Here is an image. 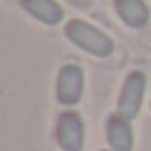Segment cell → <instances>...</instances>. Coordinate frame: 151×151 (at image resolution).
<instances>
[{"mask_svg": "<svg viewBox=\"0 0 151 151\" xmlns=\"http://www.w3.org/2000/svg\"><path fill=\"white\" fill-rule=\"evenodd\" d=\"M149 109H151V102H149Z\"/></svg>", "mask_w": 151, "mask_h": 151, "instance_id": "cell-8", "label": "cell"}, {"mask_svg": "<svg viewBox=\"0 0 151 151\" xmlns=\"http://www.w3.org/2000/svg\"><path fill=\"white\" fill-rule=\"evenodd\" d=\"M65 36L69 42H73L76 47H80L82 51L91 53L96 58H109L113 53V40L102 33L98 27L85 22L80 18H71L65 24Z\"/></svg>", "mask_w": 151, "mask_h": 151, "instance_id": "cell-1", "label": "cell"}, {"mask_svg": "<svg viewBox=\"0 0 151 151\" xmlns=\"http://www.w3.org/2000/svg\"><path fill=\"white\" fill-rule=\"evenodd\" d=\"M113 7H116V14L120 16V20L131 29H142L149 22L151 14L145 0H113Z\"/></svg>", "mask_w": 151, "mask_h": 151, "instance_id": "cell-6", "label": "cell"}, {"mask_svg": "<svg viewBox=\"0 0 151 151\" xmlns=\"http://www.w3.org/2000/svg\"><path fill=\"white\" fill-rule=\"evenodd\" d=\"M82 91H85V71L80 65H62V69L58 71V80H56V98L60 104L73 107L80 102Z\"/></svg>", "mask_w": 151, "mask_h": 151, "instance_id": "cell-3", "label": "cell"}, {"mask_svg": "<svg viewBox=\"0 0 151 151\" xmlns=\"http://www.w3.org/2000/svg\"><path fill=\"white\" fill-rule=\"evenodd\" d=\"M56 142L62 151H80L85 145V122L78 111H62L56 122Z\"/></svg>", "mask_w": 151, "mask_h": 151, "instance_id": "cell-4", "label": "cell"}, {"mask_svg": "<svg viewBox=\"0 0 151 151\" xmlns=\"http://www.w3.org/2000/svg\"><path fill=\"white\" fill-rule=\"evenodd\" d=\"M147 91V76L142 71H131L124 78V85L120 89V98H118V116H122L124 120L131 122L138 116L142 107V98Z\"/></svg>", "mask_w": 151, "mask_h": 151, "instance_id": "cell-2", "label": "cell"}, {"mask_svg": "<svg viewBox=\"0 0 151 151\" xmlns=\"http://www.w3.org/2000/svg\"><path fill=\"white\" fill-rule=\"evenodd\" d=\"M107 142L111 151H133V127L122 116L113 113L107 118Z\"/></svg>", "mask_w": 151, "mask_h": 151, "instance_id": "cell-5", "label": "cell"}, {"mask_svg": "<svg viewBox=\"0 0 151 151\" xmlns=\"http://www.w3.org/2000/svg\"><path fill=\"white\" fill-rule=\"evenodd\" d=\"M102 151H107V149H102Z\"/></svg>", "mask_w": 151, "mask_h": 151, "instance_id": "cell-9", "label": "cell"}, {"mask_svg": "<svg viewBox=\"0 0 151 151\" xmlns=\"http://www.w3.org/2000/svg\"><path fill=\"white\" fill-rule=\"evenodd\" d=\"M20 7L31 18L40 20L45 24H51V27L62 22V18H65V11L56 0H20Z\"/></svg>", "mask_w": 151, "mask_h": 151, "instance_id": "cell-7", "label": "cell"}]
</instances>
